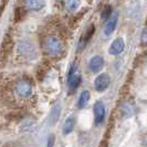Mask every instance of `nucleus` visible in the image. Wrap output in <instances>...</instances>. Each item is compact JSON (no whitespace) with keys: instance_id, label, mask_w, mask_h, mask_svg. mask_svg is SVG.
I'll list each match as a JSON object with an SVG mask.
<instances>
[{"instance_id":"nucleus-1","label":"nucleus","mask_w":147,"mask_h":147,"mask_svg":"<svg viewBox=\"0 0 147 147\" xmlns=\"http://www.w3.org/2000/svg\"><path fill=\"white\" fill-rule=\"evenodd\" d=\"M42 48L45 53H48L49 55L52 57H59L60 54H62L63 52V43L62 41L60 40L59 38L53 37H47L43 40V43H42Z\"/></svg>"},{"instance_id":"nucleus-9","label":"nucleus","mask_w":147,"mask_h":147,"mask_svg":"<svg viewBox=\"0 0 147 147\" xmlns=\"http://www.w3.org/2000/svg\"><path fill=\"white\" fill-rule=\"evenodd\" d=\"M124 49H125V43H124L123 39L118 38L116 40H114L113 43L111 44L109 52L112 55H118V54H121L122 52L124 51Z\"/></svg>"},{"instance_id":"nucleus-12","label":"nucleus","mask_w":147,"mask_h":147,"mask_svg":"<svg viewBox=\"0 0 147 147\" xmlns=\"http://www.w3.org/2000/svg\"><path fill=\"white\" fill-rule=\"evenodd\" d=\"M135 112V106L134 104L131 102H125V103L122 105V109H121V113L124 117H129L132 116Z\"/></svg>"},{"instance_id":"nucleus-15","label":"nucleus","mask_w":147,"mask_h":147,"mask_svg":"<svg viewBox=\"0 0 147 147\" xmlns=\"http://www.w3.org/2000/svg\"><path fill=\"white\" fill-rule=\"evenodd\" d=\"M74 126H75V119H74V117H69L64 122V124H63V134L64 135L70 134L74 129Z\"/></svg>"},{"instance_id":"nucleus-21","label":"nucleus","mask_w":147,"mask_h":147,"mask_svg":"<svg viewBox=\"0 0 147 147\" xmlns=\"http://www.w3.org/2000/svg\"><path fill=\"white\" fill-rule=\"evenodd\" d=\"M142 146L147 147V134H145V135L142 137Z\"/></svg>"},{"instance_id":"nucleus-17","label":"nucleus","mask_w":147,"mask_h":147,"mask_svg":"<svg viewBox=\"0 0 147 147\" xmlns=\"http://www.w3.org/2000/svg\"><path fill=\"white\" fill-rule=\"evenodd\" d=\"M112 12H113V9L111 6H105L104 9L102 10V13H101V19L102 20H109L112 16Z\"/></svg>"},{"instance_id":"nucleus-2","label":"nucleus","mask_w":147,"mask_h":147,"mask_svg":"<svg viewBox=\"0 0 147 147\" xmlns=\"http://www.w3.org/2000/svg\"><path fill=\"white\" fill-rule=\"evenodd\" d=\"M81 75L76 72V67L73 66L70 72H69V76H67V84H69V88L71 91H75L76 88L80 86L81 84Z\"/></svg>"},{"instance_id":"nucleus-7","label":"nucleus","mask_w":147,"mask_h":147,"mask_svg":"<svg viewBox=\"0 0 147 147\" xmlns=\"http://www.w3.org/2000/svg\"><path fill=\"white\" fill-rule=\"evenodd\" d=\"M117 21H118V16L117 13H113L111 16V18L106 21L105 26H104V34L106 37L111 36L114 30L116 29V26H117Z\"/></svg>"},{"instance_id":"nucleus-5","label":"nucleus","mask_w":147,"mask_h":147,"mask_svg":"<svg viewBox=\"0 0 147 147\" xmlns=\"http://www.w3.org/2000/svg\"><path fill=\"white\" fill-rule=\"evenodd\" d=\"M19 53L26 58H33L34 57V47L29 41H21L18 45Z\"/></svg>"},{"instance_id":"nucleus-20","label":"nucleus","mask_w":147,"mask_h":147,"mask_svg":"<svg viewBox=\"0 0 147 147\" xmlns=\"http://www.w3.org/2000/svg\"><path fill=\"white\" fill-rule=\"evenodd\" d=\"M140 40H142V43H143V44H146L147 43V29H145L144 31H143Z\"/></svg>"},{"instance_id":"nucleus-4","label":"nucleus","mask_w":147,"mask_h":147,"mask_svg":"<svg viewBox=\"0 0 147 147\" xmlns=\"http://www.w3.org/2000/svg\"><path fill=\"white\" fill-rule=\"evenodd\" d=\"M111 84V78L109 74L103 73L100 74L94 81V88L97 92H103L107 90Z\"/></svg>"},{"instance_id":"nucleus-18","label":"nucleus","mask_w":147,"mask_h":147,"mask_svg":"<svg viewBox=\"0 0 147 147\" xmlns=\"http://www.w3.org/2000/svg\"><path fill=\"white\" fill-rule=\"evenodd\" d=\"M59 115H60V107H58V110H57V107H55L54 110L52 111V114H51V123L52 124L59 118Z\"/></svg>"},{"instance_id":"nucleus-3","label":"nucleus","mask_w":147,"mask_h":147,"mask_svg":"<svg viewBox=\"0 0 147 147\" xmlns=\"http://www.w3.org/2000/svg\"><path fill=\"white\" fill-rule=\"evenodd\" d=\"M16 92L21 97H29L32 93V85L27 80H20L16 84Z\"/></svg>"},{"instance_id":"nucleus-14","label":"nucleus","mask_w":147,"mask_h":147,"mask_svg":"<svg viewBox=\"0 0 147 147\" xmlns=\"http://www.w3.org/2000/svg\"><path fill=\"white\" fill-rule=\"evenodd\" d=\"M90 97H91V94L88 91H83L81 94H80V97H79V101H78V106L79 109H83L86 106V104L88 103L90 101Z\"/></svg>"},{"instance_id":"nucleus-19","label":"nucleus","mask_w":147,"mask_h":147,"mask_svg":"<svg viewBox=\"0 0 147 147\" xmlns=\"http://www.w3.org/2000/svg\"><path fill=\"white\" fill-rule=\"evenodd\" d=\"M54 135L51 134L50 136H49V138H48V142H47V147H53L54 146Z\"/></svg>"},{"instance_id":"nucleus-10","label":"nucleus","mask_w":147,"mask_h":147,"mask_svg":"<svg viewBox=\"0 0 147 147\" xmlns=\"http://www.w3.org/2000/svg\"><path fill=\"white\" fill-rule=\"evenodd\" d=\"M24 7L30 11H39L44 7V0H24Z\"/></svg>"},{"instance_id":"nucleus-8","label":"nucleus","mask_w":147,"mask_h":147,"mask_svg":"<svg viewBox=\"0 0 147 147\" xmlns=\"http://www.w3.org/2000/svg\"><path fill=\"white\" fill-rule=\"evenodd\" d=\"M104 65V59L100 55H95L93 57L92 59L90 60L88 62V67H90V71L93 72V73H97L102 70V67Z\"/></svg>"},{"instance_id":"nucleus-16","label":"nucleus","mask_w":147,"mask_h":147,"mask_svg":"<svg viewBox=\"0 0 147 147\" xmlns=\"http://www.w3.org/2000/svg\"><path fill=\"white\" fill-rule=\"evenodd\" d=\"M12 49V42L11 40H5L3 43H2V47H1V54L3 53V55H8L10 50Z\"/></svg>"},{"instance_id":"nucleus-11","label":"nucleus","mask_w":147,"mask_h":147,"mask_svg":"<svg viewBox=\"0 0 147 147\" xmlns=\"http://www.w3.org/2000/svg\"><path fill=\"white\" fill-rule=\"evenodd\" d=\"M94 32H95V27L92 24V26L88 27V30L85 31V33L83 34V37H82L81 40H80V43H79V48H80V49L84 48V47L86 45V43L92 39L93 34H94Z\"/></svg>"},{"instance_id":"nucleus-13","label":"nucleus","mask_w":147,"mask_h":147,"mask_svg":"<svg viewBox=\"0 0 147 147\" xmlns=\"http://www.w3.org/2000/svg\"><path fill=\"white\" fill-rule=\"evenodd\" d=\"M62 1H63L64 8H65L67 11H70V12L75 11L79 8L80 2H81V0H62Z\"/></svg>"},{"instance_id":"nucleus-6","label":"nucleus","mask_w":147,"mask_h":147,"mask_svg":"<svg viewBox=\"0 0 147 147\" xmlns=\"http://www.w3.org/2000/svg\"><path fill=\"white\" fill-rule=\"evenodd\" d=\"M94 119H95L96 125H100L101 123H103L104 118H105V106L102 102H96L94 104Z\"/></svg>"}]
</instances>
